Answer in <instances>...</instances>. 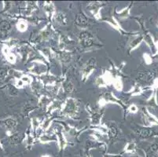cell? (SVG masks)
<instances>
[{"label": "cell", "instance_id": "1", "mask_svg": "<svg viewBox=\"0 0 158 157\" xmlns=\"http://www.w3.org/2000/svg\"><path fill=\"white\" fill-rule=\"evenodd\" d=\"M24 138V134H14L13 136L10 137V142L11 144L13 145H18V144H20Z\"/></svg>", "mask_w": 158, "mask_h": 157}, {"label": "cell", "instance_id": "2", "mask_svg": "<svg viewBox=\"0 0 158 157\" xmlns=\"http://www.w3.org/2000/svg\"><path fill=\"white\" fill-rule=\"evenodd\" d=\"M77 24L80 26H85L88 24V19L84 14H80L77 17Z\"/></svg>", "mask_w": 158, "mask_h": 157}, {"label": "cell", "instance_id": "3", "mask_svg": "<svg viewBox=\"0 0 158 157\" xmlns=\"http://www.w3.org/2000/svg\"><path fill=\"white\" fill-rule=\"evenodd\" d=\"M10 24L9 21H2L0 22V31H2V32H7V31H9L10 30Z\"/></svg>", "mask_w": 158, "mask_h": 157}, {"label": "cell", "instance_id": "4", "mask_svg": "<svg viewBox=\"0 0 158 157\" xmlns=\"http://www.w3.org/2000/svg\"><path fill=\"white\" fill-rule=\"evenodd\" d=\"M3 124L5 125L6 127L8 128L9 130H11L15 128V126H17V122L13 119H7L4 120Z\"/></svg>", "mask_w": 158, "mask_h": 157}, {"label": "cell", "instance_id": "5", "mask_svg": "<svg viewBox=\"0 0 158 157\" xmlns=\"http://www.w3.org/2000/svg\"><path fill=\"white\" fill-rule=\"evenodd\" d=\"M82 45L84 46V47H89L90 46L93 45V39L92 37L91 38H87L82 39Z\"/></svg>", "mask_w": 158, "mask_h": 157}, {"label": "cell", "instance_id": "6", "mask_svg": "<svg viewBox=\"0 0 158 157\" xmlns=\"http://www.w3.org/2000/svg\"><path fill=\"white\" fill-rule=\"evenodd\" d=\"M56 18H57V20L58 21H59V22H61V23H63V22H65V16L64 15V14H62V13H60V14H57V17H56Z\"/></svg>", "mask_w": 158, "mask_h": 157}, {"label": "cell", "instance_id": "7", "mask_svg": "<svg viewBox=\"0 0 158 157\" xmlns=\"http://www.w3.org/2000/svg\"><path fill=\"white\" fill-rule=\"evenodd\" d=\"M91 37H92V35H91L89 32H87V31H84V32H82L81 34H80V39H81L91 38Z\"/></svg>", "mask_w": 158, "mask_h": 157}, {"label": "cell", "instance_id": "8", "mask_svg": "<svg viewBox=\"0 0 158 157\" xmlns=\"http://www.w3.org/2000/svg\"><path fill=\"white\" fill-rule=\"evenodd\" d=\"M134 150H135V145L132 143L128 144L125 149V152H132Z\"/></svg>", "mask_w": 158, "mask_h": 157}, {"label": "cell", "instance_id": "9", "mask_svg": "<svg viewBox=\"0 0 158 157\" xmlns=\"http://www.w3.org/2000/svg\"><path fill=\"white\" fill-rule=\"evenodd\" d=\"M64 89L67 92H71L73 90V85L69 83V82H66L64 83Z\"/></svg>", "mask_w": 158, "mask_h": 157}, {"label": "cell", "instance_id": "10", "mask_svg": "<svg viewBox=\"0 0 158 157\" xmlns=\"http://www.w3.org/2000/svg\"><path fill=\"white\" fill-rule=\"evenodd\" d=\"M7 75V69L6 68H0V78H4Z\"/></svg>", "mask_w": 158, "mask_h": 157}, {"label": "cell", "instance_id": "11", "mask_svg": "<svg viewBox=\"0 0 158 157\" xmlns=\"http://www.w3.org/2000/svg\"><path fill=\"white\" fill-rule=\"evenodd\" d=\"M18 28L20 31H24V30L26 29V24L25 23H23V22H19L18 24Z\"/></svg>", "mask_w": 158, "mask_h": 157}, {"label": "cell", "instance_id": "12", "mask_svg": "<svg viewBox=\"0 0 158 157\" xmlns=\"http://www.w3.org/2000/svg\"><path fill=\"white\" fill-rule=\"evenodd\" d=\"M110 133H111L112 136L113 137L116 136V134H117V130H116V127H114V126H111V127H110Z\"/></svg>", "mask_w": 158, "mask_h": 157}, {"label": "cell", "instance_id": "13", "mask_svg": "<svg viewBox=\"0 0 158 157\" xmlns=\"http://www.w3.org/2000/svg\"><path fill=\"white\" fill-rule=\"evenodd\" d=\"M104 157H121L119 155H106Z\"/></svg>", "mask_w": 158, "mask_h": 157}, {"label": "cell", "instance_id": "14", "mask_svg": "<svg viewBox=\"0 0 158 157\" xmlns=\"http://www.w3.org/2000/svg\"><path fill=\"white\" fill-rule=\"evenodd\" d=\"M42 157H51V156H50V155H44V156H42Z\"/></svg>", "mask_w": 158, "mask_h": 157}, {"label": "cell", "instance_id": "15", "mask_svg": "<svg viewBox=\"0 0 158 157\" xmlns=\"http://www.w3.org/2000/svg\"><path fill=\"white\" fill-rule=\"evenodd\" d=\"M131 157H139V156H136V155H133V156H131Z\"/></svg>", "mask_w": 158, "mask_h": 157}]
</instances>
